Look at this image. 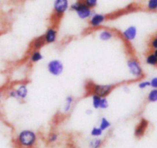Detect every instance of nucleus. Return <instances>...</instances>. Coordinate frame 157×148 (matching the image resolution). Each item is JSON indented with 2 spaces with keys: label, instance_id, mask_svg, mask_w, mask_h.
Instances as JSON below:
<instances>
[{
  "label": "nucleus",
  "instance_id": "nucleus-10",
  "mask_svg": "<svg viewBox=\"0 0 157 148\" xmlns=\"http://www.w3.org/2000/svg\"><path fill=\"white\" fill-rule=\"evenodd\" d=\"M14 89H15V94H16V101L22 102L27 98L28 95H29V88H28L27 84L25 83H21L14 88Z\"/></svg>",
  "mask_w": 157,
  "mask_h": 148
},
{
  "label": "nucleus",
  "instance_id": "nucleus-29",
  "mask_svg": "<svg viewBox=\"0 0 157 148\" xmlns=\"http://www.w3.org/2000/svg\"><path fill=\"white\" fill-rule=\"evenodd\" d=\"M85 113L87 115H90L92 113H93V111H92V109L88 108L85 111Z\"/></svg>",
  "mask_w": 157,
  "mask_h": 148
},
{
  "label": "nucleus",
  "instance_id": "nucleus-30",
  "mask_svg": "<svg viewBox=\"0 0 157 148\" xmlns=\"http://www.w3.org/2000/svg\"><path fill=\"white\" fill-rule=\"evenodd\" d=\"M152 52H153V53L154 54V55H156V56L157 57V49H155V50H153V51H152Z\"/></svg>",
  "mask_w": 157,
  "mask_h": 148
},
{
  "label": "nucleus",
  "instance_id": "nucleus-24",
  "mask_svg": "<svg viewBox=\"0 0 157 148\" xmlns=\"http://www.w3.org/2000/svg\"><path fill=\"white\" fill-rule=\"evenodd\" d=\"M147 9L150 11L157 10V0H148L147 2Z\"/></svg>",
  "mask_w": 157,
  "mask_h": 148
},
{
  "label": "nucleus",
  "instance_id": "nucleus-1",
  "mask_svg": "<svg viewBox=\"0 0 157 148\" xmlns=\"http://www.w3.org/2000/svg\"><path fill=\"white\" fill-rule=\"evenodd\" d=\"M15 142L18 148H34L38 142V134L30 129H24L18 132Z\"/></svg>",
  "mask_w": 157,
  "mask_h": 148
},
{
  "label": "nucleus",
  "instance_id": "nucleus-23",
  "mask_svg": "<svg viewBox=\"0 0 157 148\" xmlns=\"http://www.w3.org/2000/svg\"><path fill=\"white\" fill-rule=\"evenodd\" d=\"M58 134L56 132H52L48 134L47 138V141L49 144H55L58 141Z\"/></svg>",
  "mask_w": 157,
  "mask_h": 148
},
{
  "label": "nucleus",
  "instance_id": "nucleus-15",
  "mask_svg": "<svg viewBox=\"0 0 157 148\" xmlns=\"http://www.w3.org/2000/svg\"><path fill=\"white\" fill-rule=\"evenodd\" d=\"M74 103H75V98L72 95H68V96L66 97L64 107H63L64 114H68L72 110Z\"/></svg>",
  "mask_w": 157,
  "mask_h": 148
},
{
  "label": "nucleus",
  "instance_id": "nucleus-8",
  "mask_svg": "<svg viewBox=\"0 0 157 148\" xmlns=\"http://www.w3.org/2000/svg\"><path fill=\"white\" fill-rule=\"evenodd\" d=\"M107 19V16L104 14L93 13L89 18V25L92 29H98L101 27Z\"/></svg>",
  "mask_w": 157,
  "mask_h": 148
},
{
  "label": "nucleus",
  "instance_id": "nucleus-14",
  "mask_svg": "<svg viewBox=\"0 0 157 148\" xmlns=\"http://www.w3.org/2000/svg\"><path fill=\"white\" fill-rule=\"evenodd\" d=\"M43 55L39 50L32 51L30 55H29V61L32 64H36L43 59Z\"/></svg>",
  "mask_w": 157,
  "mask_h": 148
},
{
  "label": "nucleus",
  "instance_id": "nucleus-19",
  "mask_svg": "<svg viewBox=\"0 0 157 148\" xmlns=\"http://www.w3.org/2000/svg\"><path fill=\"white\" fill-rule=\"evenodd\" d=\"M147 101L149 103L157 102V89H152L147 96Z\"/></svg>",
  "mask_w": 157,
  "mask_h": 148
},
{
  "label": "nucleus",
  "instance_id": "nucleus-28",
  "mask_svg": "<svg viewBox=\"0 0 157 148\" xmlns=\"http://www.w3.org/2000/svg\"><path fill=\"white\" fill-rule=\"evenodd\" d=\"M150 87L153 88V89H157V77H154L150 81Z\"/></svg>",
  "mask_w": 157,
  "mask_h": 148
},
{
  "label": "nucleus",
  "instance_id": "nucleus-3",
  "mask_svg": "<svg viewBox=\"0 0 157 148\" xmlns=\"http://www.w3.org/2000/svg\"><path fill=\"white\" fill-rule=\"evenodd\" d=\"M71 10L76 12L78 18L81 19H88L93 14L92 9H89L85 4H84L83 0H78L70 6Z\"/></svg>",
  "mask_w": 157,
  "mask_h": 148
},
{
  "label": "nucleus",
  "instance_id": "nucleus-20",
  "mask_svg": "<svg viewBox=\"0 0 157 148\" xmlns=\"http://www.w3.org/2000/svg\"><path fill=\"white\" fill-rule=\"evenodd\" d=\"M101 97L95 95H91V100H92V106L96 110H100V106H101Z\"/></svg>",
  "mask_w": 157,
  "mask_h": 148
},
{
  "label": "nucleus",
  "instance_id": "nucleus-2",
  "mask_svg": "<svg viewBox=\"0 0 157 148\" xmlns=\"http://www.w3.org/2000/svg\"><path fill=\"white\" fill-rule=\"evenodd\" d=\"M115 88L116 84H101L90 82L87 85V92H89L90 95H98L101 98H107Z\"/></svg>",
  "mask_w": 157,
  "mask_h": 148
},
{
  "label": "nucleus",
  "instance_id": "nucleus-6",
  "mask_svg": "<svg viewBox=\"0 0 157 148\" xmlns=\"http://www.w3.org/2000/svg\"><path fill=\"white\" fill-rule=\"evenodd\" d=\"M47 71L50 75H53V76L58 77L62 75L63 72H64V64L62 61L59 59H52L47 63Z\"/></svg>",
  "mask_w": 157,
  "mask_h": 148
},
{
  "label": "nucleus",
  "instance_id": "nucleus-12",
  "mask_svg": "<svg viewBox=\"0 0 157 148\" xmlns=\"http://www.w3.org/2000/svg\"><path fill=\"white\" fill-rule=\"evenodd\" d=\"M116 36L114 32L110 29H102L99 32V38L101 41H107L113 39Z\"/></svg>",
  "mask_w": 157,
  "mask_h": 148
},
{
  "label": "nucleus",
  "instance_id": "nucleus-7",
  "mask_svg": "<svg viewBox=\"0 0 157 148\" xmlns=\"http://www.w3.org/2000/svg\"><path fill=\"white\" fill-rule=\"evenodd\" d=\"M42 36L45 45L53 44L58 38V29L55 25L49 26Z\"/></svg>",
  "mask_w": 157,
  "mask_h": 148
},
{
  "label": "nucleus",
  "instance_id": "nucleus-21",
  "mask_svg": "<svg viewBox=\"0 0 157 148\" xmlns=\"http://www.w3.org/2000/svg\"><path fill=\"white\" fill-rule=\"evenodd\" d=\"M148 46L149 49H150V51H153L155 50V49H157V34L153 35V36L150 38V40H149L148 41Z\"/></svg>",
  "mask_w": 157,
  "mask_h": 148
},
{
  "label": "nucleus",
  "instance_id": "nucleus-27",
  "mask_svg": "<svg viewBox=\"0 0 157 148\" xmlns=\"http://www.w3.org/2000/svg\"><path fill=\"white\" fill-rule=\"evenodd\" d=\"M150 87V83L149 81H141L138 84V88L140 89H146L147 88Z\"/></svg>",
  "mask_w": 157,
  "mask_h": 148
},
{
  "label": "nucleus",
  "instance_id": "nucleus-17",
  "mask_svg": "<svg viewBox=\"0 0 157 148\" xmlns=\"http://www.w3.org/2000/svg\"><path fill=\"white\" fill-rule=\"evenodd\" d=\"M98 127L103 130V131H106L108 129L110 128L111 127V122L107 119V118L105 117H102L100 120V123H99V126Z\"/></svg>",
  "mask_w": 157,
  "mask_h": 148
},
{
  "label": "nucleus",
  "instance_id": "nucleus-26",
  "mask_svg": "<svg viewBox=\"0 0 157 148\" xmlns=\"http://www.w3.org/2000/svg\"><path fill=\"white\" fill-rule=\"evenodd\" d=\"M109 107V101L107 98H102L101 101V106H100V109L101 110H106Z\"/></svg>",
  "mask_w": 157,
  "mask_h": 148
},
{
  "label": "nucleus",
  "instance_id": "nucleus-22",
  "mask_svg": "<svg viewBox=\"0 0 157 148\" xmlns=\"http://www.w3.org/2000/svg\"><path fill=\"white\" fill-rule=\"evenodd\" d=\"M103 133H104V131L99 127H97V126L93 127L90 130V135L93 138H100V137L102 136Z\"/></svg>",
  "mask_w": 157,
  "mask_h": 148
},
{
  "label": "nucleus",
  "instance_id": "nucleus-11",
  "mask_svg": "<svg viewBox=\"0 0 157 148\" xmlns=\"http://www.w3.org/2000/svg\"><path fill=\"white\" fill-rule=\"evenodd\" d=\"M137 35V29L136 26L130 25L121 32V36L127 42H131Z\"/></svg>",
  "mask_w": 157,
  "mask_h": 148
},
{
  "label": "nucleus",
  "instance_id": "nucleus-16",
  "mask_svg": "<svg viewBox=\"0 0 157 148\" xmlns=\"http://www.w3.org/2000/svg\"><path fill=\"white\" fill-rule=\"evenodd\" d=\"M146 63L149 65L157 67V57L152 51H149L148 53L146 55Z\"/></svg>",
  "mask_w": 157,
  "mask_h": 148
},
{
  "label": "nucleus",
  "instance_id": "nucleus-9",
  "mask_svg": "<svg viewBox=\"0 0 157 148\" xmlns=\"http://www.w3.org/2000/svg\"><path fill=\"white\" fill-rule=\"evenodd\" d=\"M149 127V121L145 118H141L134 130V136L136 138H141L145 135Z\"/></svg>",
  "mask_w": 157,
  "mask_h": 148
},
{
  "label": "nucleus",
  "instance_id": "nucleus-25",
  "mask_svg": "<svg viewBox=\"0 0 157 148\" xmlns=\"http://www.w3.org/2000/svg\"><path fill=\"white\" fill-rule=\"evenodd\" d=\"M84 4L90 9H94L95 7H97L98 3V0H83Z\"/></svg>",
  "mask_w": 157,
  "mask_h": 148
},
{
  "label": "nucleus",
  "instance_id": "nucleus-4",
  "mask_svg": "<svg viewBox=\"0 0 157 148\" xmlns=\"http://www.w3.org/2000/svg\"><path fill=\"white\" fill-rule=\"evenodd\" d=\"M127 65L129 72L133 77L136 79L143 78L144 76V70L142 68L139 60L134 56H130L127 60Z\"/></svg>",
  "mask_w": 157,
  "mask_h": 148
},
{
  "label": "nucleus",
  "instance_id": "nucleus-13",
  "mask_svg": "<svg viewBox=\"0 0 157 148\" xmlns=\"http://www.w3.org/2000/svg\"><path fill=\"white\" fill-rule=\"evenodd\" d=\"M45 45V43H44V38H43L42 35L41 36H38L37 38H35V39L32 41V44H31V49H32V51L34 50H39L42 47Z\"/></svg>",
  "mask_w": 157,
  "mask_h": 148
},
{
  "label": "nucleus",
  "instance_id": "nucleus-5",
  "mask_svg": "<svg viewBox=\"0 0 157 148\" xmlns=\"http://www.w3.org/2000/svg\"><path fill=\"white\" fill-rule=\"evenodd\" d=\"M68 0H55L53 5V18L55 21H59L69 9Z\"/></svg>",
  "mask_w": 157,
  "mask_h": 148
},
{
  "label": "nucleus",
  "instance_id": "nucleus-18",
  "mask_svg": "<svg viewBox=\"0 0 157 148\" xmlns=\"http://www.w3.org/2000/svg\"><path fill=\"white\" fill-rule=\"evenodd\" d=\"M104 144V141L100 138H94L89 142V148H101Z\"/></svg>",
  "mask_w": 157,
  "mask_h": 148
}]
</instances>
